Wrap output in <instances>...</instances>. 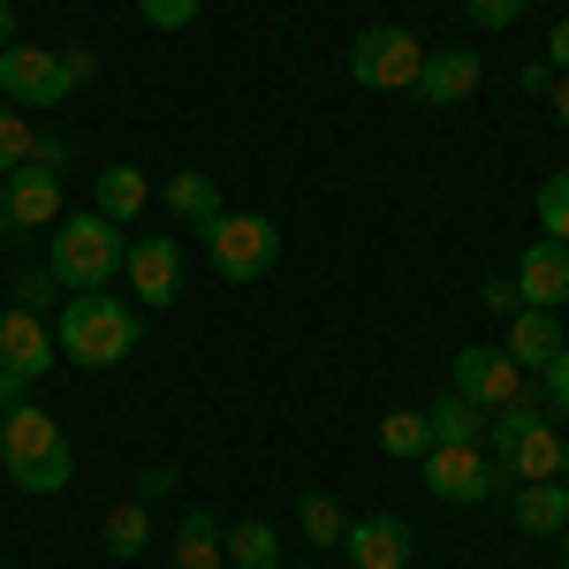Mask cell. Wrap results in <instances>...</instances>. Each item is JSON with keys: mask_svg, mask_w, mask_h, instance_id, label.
I'll return each mask as SVG.
<instances>
[{"mask_svg": "<svg viewBox=\"0 0 569 569\" xmlns=\"http://www.w3.org/2000/svg\"><path fill=\"white\" fill-rule=\"evenodd\" d=\"M160 198H168V213H176V228H198V236H206V228H213V220L228 213L220 182H213V176H198V168H182V176H168V190H160Z\"/></svg>", "mask_w": 569, "mask_h": 569, "instance_id": "cell-16", "label": "cell"}, {"mask_svg": "<svg viewBox=\"0 0 569 569\" xmlns=\"http://www.w3.org/2000/svg\"><path fill=\"white\" fill-rule=\"evenodd\" d=\"M0 236H16V220H8V198H0Z\"/></svg>", "mask_w": 569, "mask_h": 569, "instance_id": "cell-39", "label": "cell"}, {"mask_svg": "<svg viewBox=\"0 0 569 569\" xmlns=\"http://www.w3.org/2000/svg\"><path fill=\"white\" fill-rule=\"evenodd\" d=\"M99 539H107V555H114V562H137V555L152 547V509H144V501H122V509L99 525Z\"/></svg>", "mask_w": 569, "mask_h": 569, "instance_id": "cell-23", "label": "cell"}, {"mask_svg": "<svg viewBox=\"0 0 569 569\" xmlns=\"http://www.w3.org/2000/svg\"><path fill=\"white\" fill-rule=\"evenodd\" d=\"M479 297H486V311H525V297H517V281H486Z\"/></svg>", "mask_w": 569, "mask_h": 569, "instance_id": "cell-35", "label": "cell"}, {"mask_svg": "<svg viewBox=\"0 0 569 569\" xmlns=\"http://www.w3.org/2000/svg\"><path fill=\"white\" fill-rule=\"evenodd\" d=\"M525 8H531V0H463V23H479V31H509Z\"/></svg>", "mask_w": 569, "mask_h": 569, "instance_id": "cell-30", "label": "cell"}, {"mask_svg": "<svg viewBox=\"0 0 569 569\" xmlns=\"http://www.w3.org/2000/svg\"><path fill=\"white\" fill-rule=\"evenodd\" d=\"M122 266H130V289L144 311H168L182 297V243L176 236H137Z\"/></svg>", "mask_w": 569, "mask_h": 569, "instance_id": "cell-11", "label": "cell"}, {"mask_svg": "<svg viewBox=\"0 0 569 569\" xmlns=\"http://www.w3.org/2000/svg\"><path fill=\"white\" fill-rule=\"evenodd\" d=\"M486 456L509 471V486H539V479H562L569 440L539 418V402H509V410L486 418Z\"/></svg>", "mask_w": 569, "mask_h": 569, "instance_id": "cell-3", "label": "cell"}, {"mask_svg": "<svg viewBox=\"0 0 569 569\" xmlns=\"http://www.w3.org/2000/svg\"><path fill=\"white\" fill-rule=\"evenodd\" d=\"M426 69V39L410 23H365L350 46V77L365 91H410Z\"/></svg>", "mask_w": 569, "mask_h": 569, "instance_id": "cell-5", "label": "cell"}, {"mask_svg": "<svg viewBox=\"0 0 569 569\" xmlns=\"http://www.w3.org/2000/svg\"><path fill=\"white\" fill-rule=\"evenodd\" d=\"M168 486H176V471H168V463H144V471H137V501L152 509V501H160Z\"/></svg>", "mask_w": 569, "mask_h": 569, "instance_id": "cell-34", "label": "cell"}, {"mask_svg": "<svg viewBox=\"0 0 569 569\" xmlns=\"http://www.w3.org/2000/svg\"><path fill=\"white\" fill-rule=\"evenodd\" d=\"M531 372L517 365L509 350H456V395L471 402V410H509V402H531V388H525Z\"/></svg>", "mask_w": 569, "mask_h": 569, "instance_id": "cell-9", "label": "cell"}, {"mask_svg": "<svg viewBox=\"0 0 569 569\" xmlns=\"http://www.w3.org/2000/svg\"><path fill=\"white\" fill-rule=\"evenodd\" d=\"M426 440L433 448H486V410H471L463 395L448 388L440 402H426Z\"/></svg>", "mask_w": 569, "mask_h": 569, "instance_id": "cell-19", "label": "cell"}, {"mask_svg": "<svg viewBox=\"0 0 569 569\" xmlns=\"http://www.w3.org/2000/svg\"><path fill=\"white\" fill-rule=\"evenodd\" d=\"M0 46H16V8L0 0Z\"/></svg>", "mask_w": 569, "mask_h": 569, "instance_id": "cell-38", "label": "cell"}, {"mask_svg": "<svg viewBox=\"0 0 569 569\" xmlns=\"http://www.w3.org/2000/svg\"><path fill=\"white\" fill-rule=\"evenodd\" d=\"M61 69H69V91L99 84V53H91V46H61Z\"/></svg>", "mask_w": 569, "mask_h": 569, "instance_id": "cell-32", "label": "cell"}, {"mask_svg": "<svg viewBox=\"0 0 569 569\" xmlns=\"http://www.w3.org/2000/svg\"><path fill=\"white\" fill-rule=\"evenodd\" d=\"M509 517H517V531H531V539H555V531L569 525V486L562 479L517 486V493H509Z\"/></svg>", "mask_w": 569, "mask_h": 569, "instance_id": "cell-17", "label": "cell"}, {"mask_svg": "<svg viewBox=\"0 0 569 569\" xmlns=\"http://www.w3.org/2000/svg\"><path fill=\"white\" fill-rule=\"evenodd\" d=\"M539 228H547L555 243H569V168L539 182Z\"/></svg>", "mask_w": 569, "mask_h": 569, "instance_id": "cell-27", "label": "cell"}, {"mask_svg": "<svg viewBox=\"0 0 569 569\" xmlns=\"http://www.w3.org/2000/svg\"><path fill=\"white\" fill-rule=\"evenodd\" d=\"M555 539H562V569H569V525H562V531H555Z\"/></svg>", "mask_w": 569, "mask_h": 569, "instance_id": "cell-40", "label": "cell"}, {"mask_svg": "<svg viewBox=\"0 0 569 569\" xmlns=\"http://www.w3.org/2000/svg\"><path fill=\"white\" fill-rule=\"evenodd\" d=\"M0 198H8V220H16V228H53V220H61V176H46L31 160L0 182Z\"/></svg>", "mask_w": 569, "mask_h": 569, "instance_id": "cell-15", "label": "cell"}, {"mask_svg": "<svg viewBox=\"0 0 569 569\" xmlns=\"http://www.w3.org/2000/svg\"><path fill=\"white\" fill-rule=\"evenodd\" d=\"M342 547H350V569H410V555H418V531L380 509V517H350Z\"/></svg>", "mask_w": 569, "mask_h": 569, "instance_id": "cell-12", "label": "cell"}, {"mask_svg": "<svg viewBox=\"0 0 569 569\" xmlns=\"http://www.w3.org/2000/svg\"><path fill=\"white\" fill-rule=\"evenodd\" d=\"M0 91L16 107H61L69 99V69L46 46H0Z\"/></svg>", "mask_w": 569, "mask_h": 569, "instance_id": "cell-10", "label": "cell"}, {"mask_svg": "<svg viewBox=\"0 0 569 569\" xmlns=\"http://www.w3.org/2000/svg\"><path fill=\"white\" fill-rule=\"evenodd\" d=\"M297 525H305L311 547H342L350 517H342V501H335V493H297Z\"/></svg>", "mask_w": 569, "mask_h": 569, "instance_id": "cell-24", "label": "cell"}, {"mask_svg": "<svg viewBox=\"0 0 569 569\" xmlns=\"http://www.w3.org/2000/svg\"><path fill=\"white\" fill-rule=\"evenodd\" d=\"M31 168L61 176V168H69V137H39V144H31Z\"/></svg>", "mask_w": 569, "mask_h": 569, "instance_id": "cell-33", "label": "cell"}, {"mask_svg": "<svg viewBox=\"0 0 569 569\" xmlns=\"http://www.w3.org/2000/svg\"><path fill=\"white\" fill-rule=\"evenodd\" d=\"M555 569H562V562H555Z\"/></svg>", "mask_w": 569, "mask_h": 569, "instance_id": "cell-43", "label": "cell"}, {"mask_svg": "<svg viewBox=\"0 0 569 569\" xmlns=\"http://www.w3.org/2000/svg\"><path fill=\"white\" fill-rule=\"evenodd\" d=\"M0 471L23 493H61V486L77 479V448L61 433V418L46 402H31V395L0 402Z\"/></svg>", "mask_w": 569, "mask_h": 569, "instance_id": "cell-1", "label": "cell"}, {"mask_svg": "<svg viewBox=\"0 0 569 569\" xmlns=\"http://www.w3.org/2000/svg\"><path fill=\"white\" fill-rule=\"evenodd\" d=\"M53 357H61V342L46 335L39 311L8 305L0 311V402H16V395H31L53 372Z\"/></svg>", "mask_w": 569, "mask_h": 569, "instance_id": "cell-7", "label": "cell"}, {"mask_svg": "<svg viewBox=\"0 0 569 569\" xmlns=\"http://www.w3.org/2000/svg\"><path fill=\"white\" fill-rule=\"evenodd\" d=\"M547 69H562V77H569V16L547 31Z\"/></svg>", "mask_w": 569, "mask_h": 569, "instance_id": "cell-36", "label": "cell"}, {"mask_svg": "<svg viewBox=\"0 0 569 569\" xmlns=\"http://www.w3.org/2000/svg\"><path fill=\"white\" fill-rule=\"evenodd\" d=\"M380 448L402 456V463H418V456L433 448V440H426V410H388V418H380Z\"/></svg>", "mask_w": 569, "mask_h": 569, "instance_id": "cell-25", "label": "cell"}, {"mask_svg": "<svg viewBox=\"0 0 569 569\" xmlns=\"http://www.w3.org/2000/svg\"><path fill=\"white\" fill-rule=\"evenodd\" d=\"M418 463H426V493L456 501V509H471V501H493V493L509 486V471H501L486 448H426Z\"/></svg>", "mask_w": 569, "mask_h": 569, "instance_id": "cell-8", "label": "cell"}, {"mask_svg": "<svg viewBox=\"0 0 569 569\" xmlns=\"http://www.w3.org/2000/svg\"><path fill=\"white\" fill-rule=\"evenodd\" d=\"M562 486H569V456H562Z\"/></svg>", "mask_w": 569, "mask_h": 569, "instance_id": "cell-41", "label": "cell"}, {"mask_svg": "<svg viewBox=\"0 0 569 569\" xmlns=\"http://www.w3.org/2000/svg\"><path fill=\"white\" fill-rule=\"evenodd\" d=\"M517 297L539 311H562L569 305V243H555V236H539L525 259H517Z\"/></svg>", "mask_w": 569, "mask_h": 569, "instance_id": "cell-14", "label": "cell"}, {"mask_svg": "<svg viewBox=\"0 0 569 569\" xmlns=\"http://www.w3.org/2000/svg\"><path fill=\"white\" fill-rule=\"evenodd\" d=\"M206 251H213L220 281H259V273H273V259H281V228L266 213H220L213 228H206Z\"/></svg>", "mask_w": 569, "mask_h": 569, "instance_id": "cell-6", "label": "cell"}, {"mask_svg": "<svg viewBox=\"0 0 569 569\" xmlns=\"http://www.w3.org/2000/svg\"><path fill=\"white\" fill-rule=\"evenodd\" d=\"M198 8H206V0H137V16H144L152 31H182V23H198Z\"/></svg>", "mask_w": 569, "mask_h": 569, "instance_id": "cell-29", "label": "cell"}, {"mask_svg": "<svg viewBox=\"0 0 569 569\" xmlns=\"http://www.w3.org/2000/svg\"><path fill=\"white\" fill-rule=\"evenodd\" d=\"M479 77H486V61L471 53V46H440V53H426V69H418V99L426 107H463L471 91H479Z\"/></svg>", "mask_w": 569, "mask_h": 569, "instance_id": "cell-13", "label": "cell"}, {"mask_svg": "<svg viewBox=\"0 0 569 569\" xmlns=\"http://www.w3.org/2000/svg\"><path fill=\"white\" fill-rule=\"evenodd\" d=\"M220 555L228 569H281V531L243 517V525H220Z\"/></svg>", "mask_w": 569, "mask_h": 569, "instance_id": "cell-21", "label": "cell"}, {"mask_svg": "<svg viewBox=\"0 0 569 569\" xmlns=\"http://www.w3.org/2000/svg\"><path fill=\"white\" fill-rule=\"evenodd\" d=\"M31 144H39V130H31L16 107H0V176H16V168L31 160Z\"/></svg>", "mask_w": 569, "mask_h": 569, "instance_id": "cell-26", "label": "cell"}, {"mask_svg": "<svg viewBox=\"0 0 569 569\" xmlns=\"http://www.w3.org/2000/svg\"><path fill=\"white\" fill-rule=\"evenodd\" d=\"M122 228L107 213H61L53 220V251H46V266H53V281L77 297V289H107L114 273H122Z\"/></svg>", "mask_w": 569, "mask_h": 569, "instance_id": "cell-4", "label": "cell"}, {"mask_svg": "<svg viewBox=\"0 0 569 569\" xmlns=\"http://www.w3.org/2000/svg\"><path fill=\"white\" fill-rule=\"evenodd\" d=\"M539 380H547V418H569V342L539 365Z\"/></svg>", "mask_w": 569, "mask_h": 569, "instance_id": "cell-31", "label": "cell"}, {"mask_svg": "<svg viewBox=\"0 0 569 569\" xmlns=\"http://www.w3.org/2000/svg\"><path fill=\"white\" fill-rule=\"evenodd\" d=\"M0 569H16V562H0Z\"/></svg>", "mask_w": 569, "mask_h": 569, "instance_id": "cell-42", "label": "cell"}, {"mask_svg": "<svg viewBox=\"0 0 569 569\" xmlns=\"http://www.w3.org/2000/svg\"><path fill=\"white\" fill-rule=\"evenodd\" d=\"M547 99H555V122L569 130V77H555V84H547Z\"/></svg>", "mask_w": 569, "mask_h": 569, "instance_id": "cell-37", "label": "cell"}, {"mask_svg": "<svg viewBox=\"0 0 569 569\" xmlns=\"http://www.w3.org/2000/svg\"><path fill=\"white\" fill-rule=\"evenodd\" d=\"M501 350L517 357V365H525V372H539V365H547V357L562 350V319H555V311H539V305L509 311V342H501Z\"/></svg>", "mask_w": 569, "mask_h": 569, "instance_id": "cell-18", "label": "cell"}, {"mask_svg": "<svg viewBox=\"0 0 569 569\" xmlns=\"http://www.w3.org/2000/svg\"><path fill=\"white\" fill-rule=\"evenodd\" d=\"M61 357L69 365H84V372H107V365H122V357L144 342V319H137L122 297H107V289H77L69 305H61Z\"/></svg>", "mask_w": 569, "mask_h": 569, "instance_id": "cell-2", "label": "cell"}, {"mask_svg": "<svg viewBox=\"0 0 569 569\" xmlns=\"http://www.w3.org/2000/svg\"><path fill=\"white\" fill-rule=\"evenodd\" d=\"M176 569H228V555H220V517H213V509H190V517H182Z\"/></svg>", "mask_w": 569, "mask_h": 569, "instance_id": "cell-22", "label": "cell"}, {"mask_svg": "<svg viewBox=\"0 0 569 569\" xmlns=\"http://www.w3.org/2000/svg\"><path fill=\"white\" fill-rule=\"evenodd\" d=\"M16 305L39 311V319L61 305V281H53V266H23V273H16Z\"/></svg>", "mask_w": 569, "mask_h": 569, "instance_id": "cell-28", "label": "cell"}, {"mask_svg": "<svg viewBox=\"0 0 569 569\" xmlns=\"http://www.w3.org/2000/svg\"><path fill=\"white\" fill-rule=\"evenodd\" d=\"M144 206H152L144 168H99V182H91V213H107L114 228H122V220H137Z\"/></svg>", "mask_w": 569, "mask_h": 569, "instance_id": "cell-20", "label": "cell"}]
</instances>
